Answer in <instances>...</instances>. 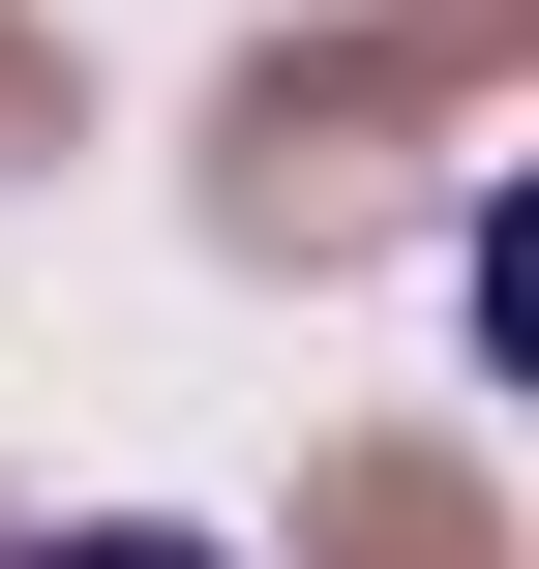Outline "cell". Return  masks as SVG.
Returning <instances> with one entry per match:
<instances>
[{
  "label": "cell",
  "mask_w": 539,
  "mask_h": 569,
  "mask_svg": "<svg viewBox=\"0 0 539 569\" xmlns=\"http://www.w3.org/2000/svg\"><path fill=\"white\" fill-rule=\"evenodd\" d=\"M300 569H510V510H480L450 450H330V480H300Z\"/></svg>",
  "instance_id": "2"
},
{
  "label": "cell",
  "mask_w": 539,
  "mask_h": 569,
  "mask_svg": "<svg viewBox=\"0 0 539 569\" xmlns=\"http://www.w3.org/2000/svg\"><path fill=\"white\" fill-rule=\"evenodd\" d=\"M0 569H240V540H0Z\"/></svg>",
  "instance_id": "5"
},
{
  "label": "cell",
  "mask_w": 539,
  "mask_h": 569,
  "mask_svg": "<svg viewBox=\"0 0 539 569\" xmlns=\"http://www.w3.org/2000/svg\"><path fill=\"white\" fill-rule=\"evenodd\" d=\"M390 30H420V60H450V90H480V60H510V30H539V0H390Z\"/></svg>",
  "instance_id": "4"
},
{
  "label": "cell",
  "mask_w": 539,
  "mask_h": 569,
  "mask_svg": "<svg viewBox=\"0 0 539 569\" xmlns=\"http://www.w3.org/2000/svg\"><path fill=\"white\" fill-rule=\"evenodd\" d=\"M420 120H450V60H420V30H270V60H240V120H210V210H240V240H390Z\"/></svg>",
  "instance_id": "1"
},
{
  "label": "cell",
  "mask_w": 539,
  "mask_h": 569,
  "mask_svg": "<svg viewBox=\"0 0 539 569\" xmlns=\"http://www.w3.org/2000/svg\"><path fill=\"white\" fill-rule=\"evenodd\" d=\"M30 150H60V30H0V180H30Z\"/></svg>",
  "instance_id": "3"
}]
</instances>
